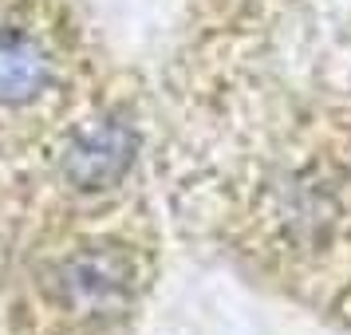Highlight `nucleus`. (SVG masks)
Masks as SVG:
<instances>
[{"label": "nucleus", "instance_id": "f03ea898", "mask_svg": "<svg viewBox=\"0 0 351 335\" xmlns=\"http://www.w3.org/2000/svg\"><path fill=\"white\" fill-rule=\"evenodd\" d=\"M51 79L48 55L24 36H0V103H28Z\"/></svg>", "mask_w": 351, "mask_h": 335}, {"label": "nucleus", "instance_id": "f257e3e1", "mask_svg": "<svg viewBox=\"0 0 351 335\" xmlns=\"http://www.w3.org/2000/svg\"><path fill=\"white\" fill-rule=\"evenodd\" d=\"M130 150H134V138L123 123H103V127L87 130L80 142L71 146L67 154V174L80 182L83 190L91 186H103L127 170Z\"/></svg>", "mask_w": 351, "mask_h": 335}]
</instances>
